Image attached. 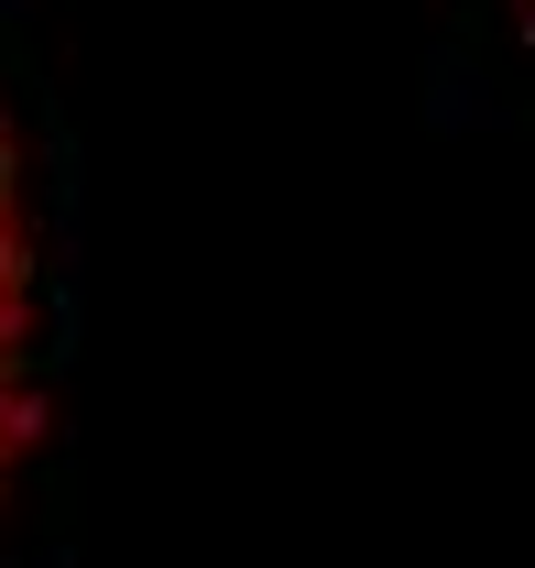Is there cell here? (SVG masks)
Segmentation results:
<instances>
[{
	"label": "cell",
	"instance_id": "obj_1",
	"mask_svg": "<svg viewBox=\"0 0 535 568\" xmlns=\"http://www.w3.org/2000/svg\"><path fill=\"white\" fill-rule=\"evenodd\" d=\"M55 416V274H44V175L22 110L0 99V514L22 493V470L44 459Z\"/></svg>",
	"mask_w": 535,
	"mask_h": 568
}]
</instances>
